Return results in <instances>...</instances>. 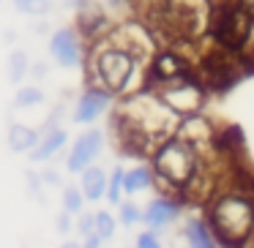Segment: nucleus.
<instances>
[{
  "label": "nucleus",
  "mask_w": 254,
  "mask_h": 248,
  "mask_svg": "<svg viewBox=\"0 0 254 248\" xmlns=\"http://www.w3.org/2000/svg\"><path fill=\"white\" fill-rule=\"evenodd\" d=\"M115 123L121 131V145H126L128 153L142 155L164 142L181 120L156 93H137L123 101Z\"/></svg>",
  "instance_id": "1"
},
{
  "label": "nucleus",
  "mask_w": 254,
  "mask_h": 248,
  "mask_svg": "<svg viewBox=\"0 0 254 248\" xmlns=\"http://www.w3.org/2000/svg\"><path fill=\"white\" fill-rule=\"evenodd\" d=\"M216 240L227 248H243L254 237V194L232 188L210 199L208 218Z\"/></svg>",
  "instance_id": "2"
},
{
  "label": "nucleus",
  "mask_w": 254,
  "mask_h": 248,
  "mask_svg": "<svg viewBox=\"0 0 254 248\" xmlns=\"http://www.w3.org/2000/svg\"><path fill=\"white\" fill-rule=\"evenodd\" d=\"M139 60L128 47H123L115 39H104L90 50L88 57V85L101 88L112 96L128 93L139 74Z\"/></svg>",
  "instance_id": "3"
},
{
  "label": "nucleus",
  "mask_w": 254,
  "mask_h": 248,
  "mask_svg": "<svg viewBox=\"0 0 254 248\" xmlns=\"http://www.w3.org/2000/svg\"><path fill=\"white\" fill-rule=\"evenodd\" d=\"M153 175L156 186H161L164 191H191L202 175V161L191 145L170 137L153 148Z\"/></svg>",
  "instance_id": "4"
},
{
  "label": "nucleus",
  "mask_w": 254,
  "mask_h": 248,
  "mask_svg": "<svg viewBox=\"0 0 254 248\" xmlns=\"http://www.w3.org/2000/svg\"><path fill=\"white\" fill-rule=\"evenodd\" d=\"M210 39L219 50L238 55L246 47H252V33H254V19L241 8L238 0H224L210 8Z\"/></svg>",
  "instance_id": "5"
},
{
  "label": "nucleus",
  "mask_w": 254,
  "mask_h": 248,
  "mask_svg": "<svg viewBox=\"0 0 254 248\" xmlns=\"http://www.w3.org/2000/svg\"><path fill=\"white\" fill-rule=\"evenodd\" d=\"M153 93L159 96L178 117L181 115L183 117L197 115L205 104V88L197 79H191V74H189V77H181V79H172V82H167V85H159Z\"/></svg>",
  "instance_id": "6"
},
{
  "label": "nucleus",
  "mask_w": 254,
  "mask_h": 248,
  "mask_svg": "<svg viewBox=\"0 0 254 248\" xmlns=\"http://www.w3.org/2000/svg\"><path fill=\"white\" fill-rule=\"evenodd\" d=\"M101 148H104V134L99 128H88L82 131L77 139H74L71 150H68V158H66V169L71 175H82L96 158H99Z\"/></svg>",
  "instance_id": "7"
},
{
  "label": "nucleus",
  "mask_w": 254,
  "mask_h": 248,
  "mask_svg": "<svg viewBox=\"0 0 254 248\" xmlns=\"http://www.w3.org/2000/svg\"><path fill=\"white\" fill-rule=\"evenodd\" d=\"M50 55L58 66L77 68L82 63V36L74 28H61L50 36Z\"/></svg>",
  "instance_id": "8"
},
{
  "label": "nucleus",
  "mask_w": 254,
  "mask_h": 248,
  "mask_svg": "<svg viewBox=\"0 0 254 248\" xmlns=\"http://www.w3.org/2000/svg\"><path fill=\"white\" fill-rule=\"evenodd\" d=\"M191 74V66L189 60L175 50H161L153 55V63H150V79L159 85H167L172 79H181V77H189Z\"/></svg>",
  "instance_id": "9"
},
{
  "label": "nucleus",
  "mask_w": 254,
  "mask_h": 248,
  "mask_svg": "<svg viewBox=\"0 0 254 248\" xmlns=\"http://www.w3.org/2000/svg\"><path fill=\"white\" fill-rule=\"evenodd\" d=\"M110 99H112V93H107V90L93 88V85H90V88L77 99V106H74V115H71L74 123H82V126L96 123V120H99V117L107 112Z\"/></svg>",
  "instance_id": "10"
},
{
  "label": "nucleus",
  "mask_w": 254,
  "mask_h": 248,
  "mask_svg": "<svg viewBox=\"0 0 254 248\" xmlns=\"http://www.w3.org/2000/svg\"><path fill=\"white\" fill-rule=\"evenodd\" d=\"M213 134H216L213 123H210L208 117H202L199 112L197 115H186L175 128V137L183 139L186 145H191L194 150H199V148H205V145L213 142Z\"/></svg>",
  "instance_id": "11"
},
{
  "label": "nucleus",
  "mask_w": 254,
  "mask_h": 248,
  "mask_svg": "<svg viewBox=\"0 0 254 248\" xmlns=\"http://www.w3.org/2000/svg\"><path fill=\"white\" fill-rule=\"evenodd\" d=\"M178 218H181V204L172 197H156V199H150L148 207L142 210V224L153 232L175 224Z\"/></svg>",
  "instance_id": "12"
},
{
  "label": "nucleus",
  "mask_w": 254,
  "mask_h": 248,
  "mask_svg": "<svg viewBox=\"0 0 254 248\" xmlns=\"http://www.w3.org/2000/svg\"><path fill=\"white\" fill-rule=\"evenodd\" d=\"M112 39L121 41L123 47H128V50H131L142 63L150 57V47H153V44H150V36H148V30H145L142 22H126V25H121V28L115 30V36H112Z\"/></svg>",
  "instance_id": "13"
},
{
  "label": "nucleus",
  "mask_w": 254,
  "mask_h": 248,
  "mask_svg": "<svg viewBox=\"0 0 254 248\" xmlns=\"http://www.w3.org/2000/svg\"><path fill=\"white\" fill-rule=\"evenodd\" d=\"M66 142H68V134H66V128H55V126H50L44 134H41V139H39V145H36L33 150H30V161H36V164H44V161H50L52 155H58L63 148H66Z\"/></svg>",
  "instance_id": "14"
},
{
  "label": "nucleus",
  "mask_w": 254,
  "mask_h": 248,
  "mask_svg": "<svg viewBox=\"0 0 254 248\" xmlns=\"http://www.w3.org/2000/svg\"><path fill=\"white\" fill-rule=\"evenodd\" d=\"M183 237H186L189 248H219V240H216L210 224L205 218H197V215H189L186 218Z\"/></svg>",
  "instance_id": "15"
},
{
  "label": "nucleus",
  "mask_w": 254,
  "mask_h": 248,
  "mask_svg": "<svg viewBox=\"0 0 254 248\" xmlns=\"http://www.w3.org/2000/svg\"><path fill=\"white\" fill-rule=\"evenodd\" d=\"M107 186H110V177H107V172L101 169V166L90 164L88 169L79 175V188H82L88 202H99L101 197H107Z\"/></svg>",
  "instance_id": "16"
},
{
  "label": "nucleus",
  "mask_w": 254,
  "mask_h": 248,
  "mask_svg": "<svg viewBox=\"0 0 254 248\" xmlns=\"http://www.w3.org/2000/svg\"><path fill=\"white\" fill-rule=\"evenodd\" d=\"M104 25H107V17L101 14V8L99 6H85V8H79V17H77V28H79V36L82 39H96V36L104 30Z\"/></svg>",
  "instance_id": "17"
},
{
  "label": "nucleus",
  "mask_w": 254,
  "mask_h": 248,
  "mask_svg": "<svg viewBox=\"0 0 254 248\" xmlns=\"http://www.w3.org/2000/svg\"><path fill=\"white\" fill-rule=\"evenodd\" d=\"M39 139L41 134L30 126H22V123H14L8 128V148H11V153H30L39 145Z\"/></svg>",
  "instance_id": "18"
},
{
  "label": "nucleus",
  "mask_w": 254,
  "mask_h": 248,
  "mask_svg": "<svg viewBox=\"0 0 254 248\" xmlns=\"http://www.w3.org/2000/svg\"><path fill=\"white\" fill-rule=\"evenodd\" d=\"M150 186H156L153 166H134V169H128L123 175V191L126 194H139Z\"/></svg>",
  "instance_id": "19"
},
{
  "label": "nucleus",
  "mask_w": 254,
  "mask_h": 248,
  "mask_svg": "<svg viewBox=\"0 0 254 248\" xmlns=\"http://www.w3.org/2000/svg\"><path fill=\"white\" fill-rule=\"evenodd\" d=\"M28 71H30L28 55H25L22 50L11 52V55H8V63H6V77H8V82L19 85V82L25 79V74H28Z\"/></svg>",
  "instance_id": "20"
},
{
  "label": "nucleus",
  "mask_w": 254,
  "mask_h": 248,
  "mask_svg": "<svg viewBox=\"0 0 254 248\" xmlns=\"http://www.w3.org/2000/svg\"><path fill=\"white\" fill-rule=\"evenodd\" d=\"M44 104V90L36 85H22L14 96V106L17 109H30V106H41Z\"/></svg>",
  "instance_id": "21"
},
{
  "label": "nucleus",
  "mask_w": 254,
  "mask_h": 248,
  "mask_svg": "<svg viewBox=\"0 0 254 248\" xmlns=\"http://www.w3.org/2000/svg\"><path fill=\"white\" fill-rule=\"evenodd\" d=\"M85 194H82V188L79 186H66L63 188V210L66 213H71V215H79L85 210Z\"/></svg>",
  "instance_id": "22"
},
{
  "label": "nucleus",
  "mask_w": 254,
  "mask_h": 248,
  "mask_svg": "<svg viewBox=\"0 0 254 248\" xmlns=\"http://www.w3.org/2000/svg\"><path fill=\"white\" fill-rule=\"evenodd\" d=\"M14 8L25 17H44L50 14L52 0H14Z\"/></svg>",
  "instance_id": "23"
},
{
  "label": "nucleus",
  "mask_w": 254,
  "mask_h": 248,
  "mask_svg": "<svg viewBox=\"0 0 254 248\" xmlns=\"http://www.w3.org/2000/svg\"><path fill=\"white\" fill-rule=\"evenodd\" d=\"M115 229H118V218L110 213V210H99L96 213V235L101 240H112L115 237Z\"/></svg>",
  "instance_id": "24"
},
{
  "label": "nucleus",
  "mask_w": 254,
  "mask_h": 248,
  "mask_svg": "<svg viewBox=\"0 0 254 248\" xmlns=\"http://www.w3.org/2000/svg\"><path fill=\"white\" fill-rule=\"evenodd\" d=\"M123 166H115L110 175V186H107V202L110 204H121L123 202Z\"/></svg>",
  "instance_id": "25"
},
{
  "label": "nucleus",
  "mask_w": 254,
  "mask_h": 248,
  "mask_svg": "<svg viewBox=\"0 0 254 248\" xmlns=\"http://www.w3.org/2000/svg\"><path fill=\"white\" fill-rule=\"evenodd\" d=\"M118 221H121L123 226H134L142 221V207L134 202H121L118 204Z\"/></svg>",
  "instance_id": "26"
},
{
  "label": "nucleus",
  "mask_w": 254,
  "mask_h": 248,
  "mask_svg": "<svg viewBox=\"0 0 254 248\" xmlns=\"http://www.w3.org/2000/svg\"><path fill=\"white\" fill-rule=\"evenodd\" d=\"M74 226H77L79 237L93 235V232H96V213H85V210H82V213L77 215V224H74Z\"/></svg>",
  "instance_id": "27"
},
{
  "label": "nucleus",
  "mask_w": 254,
  "mask_h": 248,
  "mask_svg": "<svg viewBox=\"0 0 254 248\" xmlns=\"http://www.w3.org/2000/svg\"><path fill=\"white\" fill-rule=\"evenodd\" d=\"M137 248H161V243H159V237H156V232H153V229L139 232V235H137Z\"/></svg>",
  "instance_id": "28"
},
{
  "label": "nucleus",
  "mask_w": 254,
  "mask_h": 248,
  "mask_svg": "<svg viewBox=\"0 0 254 248\" xmlns=\"http://www.w3.org/2000/svg\"><path fill=\"white\" fill-rule=\"evenodd\" d=\"M55 226H58V232H61V235H68V232H71V213H66V210H63V213L55 218Z\"/></svg>",
  "instance_id": "29"
},
{
  "label": "nucleus",
  "mask_w": 254,
  "mask_h": 248,
  "mask_svg": "<svg viewBox=\"0 0 254 248\" xmlns=\"http://www.w3.org/2000/svg\"><path fill=\"white\" fill-rule=\"evenodd\" d=\"M101 243H104V240H101L96 232H93V235H88V237H82V248H101Z\"/></svg>",
  "instance_id": "30"
},
{
  "label": "nucleus",
  "mask_w": 254,
  "mask_h": 248,
  "mask_svg": "<svg viewBox=\"0 0 254 248\" xmlns=\"http://www.w3.org/2000/svg\"><path fill=\"white\" fill-rule=\"evenodd\" d=\"M41 180L50 183V186H58V183H61V177H58V172H55V169H47L44 175H41Z\"/></svg>",
  "instance_id": "31"
},
{
  "label": "nucleus",
  "mask_w": 254,
  "mask_h": 248,
  "mask_svg": "<svg viewBox=\"0 0 254 248\" xmlns=\"http://www.w3.org/2000/svg\"><path fill=\"white\" fill-rule=\"evenodd\" d=\"M238 3H241V8H243V11H246L252 19H254V0H238Z\"/></svg>",
  "instance_id": "32"
},
{
  "label": "nucleus",
  "mask_w": 254,
  "mask_h": 248,
  "mask_svg": "<svg viewBox=\"0 0 254 248\" xmlns=\"http://www.w3.org/2000/svg\"><path fill=\"white\" fill-rule=\"evenodd\" d=\"M30 71H33V77H47V66H41V63H36Z\"/></svg>",
  "instance_id": "33"
},
{
  "label": "nucleus",
  "mask_w": 254,
  "mask_h": 248,
  "mask_svg": "<svg viewBox=\"0 0 254 248\" xmlns=\"http://www.w3.org/2000/svg\"><path fill=\"white\" fill-rule=\"evenodd\" d=\"M66 3H71V6H77V8H85V6H90V0H66Z\"/></svg>",
  "instance_id": "34"
},
{
  "label": "nucleus",
  "mask_w": 254,
  "mask_h": 248,
  "mask_svg": "<svg viewBox=\"0 0 254 248\" xmlns=\"http://www.w3.org/2000/svg\"><path fill=\"white\" fill-rule=\"evenodd\" d=\"M61 248H82V243H74V240H66V243H63V246Z\"/></svg>",
  "instance_id": "35"
},
{
  "label": "nucleus",
  "mask_w": 254,
  "mask_h": 248,
  "mask_svg": "<svg viewBox=\"0 0 254 248\" xmlns=\"http://www.w3.org/2000/svg\"><path fill=\"white\" fill-rule=\"evenodd\" d=\"M112 6H123V3H128V0H110Z\"/></svg>",
  "instance_id": "36"
},
{
  "label": "nucleus",
  "mask_w": 254,
  "mask_h": 248,
  "mask_svg": "<svg viewBox=\"0 0 254 248\" xmlns=\"http://www.w3.org/2000/svg\"><path fill=\"white\" fill-rule=\"evenodd\" d=\"M0 3H3V0H0Z\"/></svg>",
  "instance_id": "37"
},
{
  "label": "nucleus",
  "mask_w": 254,
  "mask_h": 248,
  "mask_svg": "<svg viewBox=\"0 0 254 248\" xmlns=\"http://www.w3.org/2000/svg\"><path fill=\"white\" fill-rule=\"evenodd\" d=\"M252 248H254V246H252Z\"/></svg>",
  "instance_id": "38"
}]
</instances>
